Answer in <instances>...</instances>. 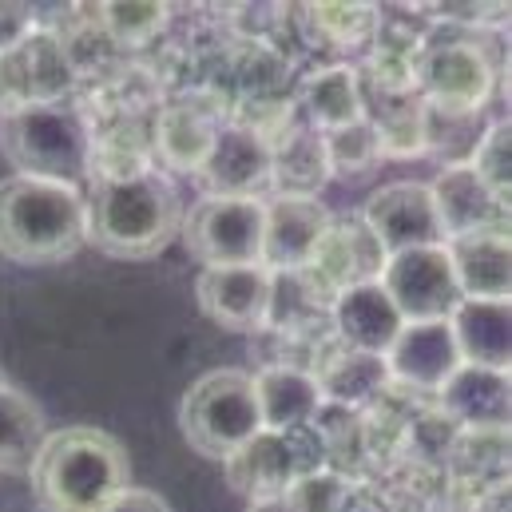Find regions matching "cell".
<instances>
[{"mask_svg": "<svg viewBox=\"0 0 512 512\" xmlns=\"http://www.w3.org/2000/svg\"><path fill=\"white\" fill-rule=\"evenodd\" d=\"M326 159H330V179H366L382 163V143L370 112L358 124H346L338 131H326Z\"/></svg>", "mask_w": 512, "mask_h": 512, "instance_id": "obj_31", "label": "cell"}, {"mask_svg": "<svg viewBox=\"0 0 512 512\" xmlns=\"http://www.w3.org/2000/svg\"><path fill=\"white\" fill-rule=\"evenodd\" d=\"M382 290L401 322H445L461 306V290L445 247H421L385 258Z\"/></svg>", "mask_w": 512, "mask_h": 512, "instance_id": "obj_9", "label": "cell"}, {"mask_svg": "<svg viewBox=\"0 0 512 512\" xmlns=\"http://www.w3.org/2000/svg\"><path fill=\"white\" fill-rule=\"evenodd\" d=\"M441 235L461 239V235H481V231H509V203L493 195L469 163L441 167L437 179L429 183Z\"/></svg>", "mask_w": 512, "mask_h": 512, "instance_id": "obj_17", "label": "cell"}, {"mask_svg": "<svg viewBox=\"0 0 512 512\" xmlns=\"http://www.w3.org/2000/svg\"><path fill=\"white\" fill-rule=\"evenodd\" d=\"M199 179L207 195L262 199L270 191V143L247 124H223Z\"/></svg>", "mask_w": 512, "mask_h": 512, "instance_id": "obj_18", "label": "cell"}, {"mask_svg": "<svg viewBox=\"0 0 512 512\" xmlns=\"http://www.w3.org/2000/svg\"><path fill=\"white\" fill-rule=\"evenodd\" d=\"M441 417L465 433H497L509 425V370L465 366L437 389Z\"/></svg>", "mask_w": 512, "mask_h": 512, "instance_id": "obj_19", "label": "cell"}, {"mask_svg": "<svg viewBox=\"0 0 512 512\" xmlns=\"http://www.w3.org/2000/svg\"><path fill=\"white\" fill-rule=\"evenodd\" d=\"M334 215L322 199H286V195H274L266 199V211H262V266L274 270V274H290V270H302L322 235L330 231Z\"/></svg>", "mask_w": 512, "mask_h": 512, "instance_id": "obj_14", "label": "cell"}, {"mask_svg": "<svg viewBox=\"0 0 512 512\" xmlns=\"http://www.w3.org/2000/svg\"><path fill=\"white\" fill-rule=\"evenodd\" d=\"M330 183V159L322 131L290 128L278 143H270V187L286 199H318V191Z\"/></svg>", "mask_w": 512, "mask_h": 512, "instance_id": "obj_26", "label": "cell"}, {"mask_svg": "<svg viewBox=\"0 0 512 512\" xmlns=\"http://www.w3.org/2000/svg\"><path fill=\"white\" fill-rule=\"evenodd\" d=\"M32 32H36V12H32V4H16V0L0 4V56L16 52Z\"/></svg>", "mask_w": 512, "mask_h": 512, "instance_id": "obj_35", "label": "cell"}, {"mask_svg": "<svg viewBox=\"0 0 512 512\" xmlns=\"http://www.w3.org/2000/svg\"><path fill=\"white\" fill-rule=\"evenodd\" d=\"M76 88V64L68 44L40 28L8 56H0V112L28 104H64Z\"/></svg>", "mask_w": 512, "mask_h": 512, "instance_id": "obj_8", "label": "cell"}, {"mask_svg": "<svg viewBox=\"0 0 512 512\" xmlns=\"http://www.w3.org/2000/svg\"><path fill=\"white\" fill-rule=\"evenodd\" d=\"M298 433H302V429H286V433L262 429V433H255L239 453H231V457L223 461L227 485H231L239 497H247L251 505H255V501H270V497H282L302 473H314V469L302 461Z\"/></svg>", "mask_w": 512, "mask_h": 512, "instance_id": "obj_13", "label": "cell"}, {"mask_svg": "<svg viewBox=\"0 0 512 512\" xmlns=\"http://www.w3.org/2000/svg\"><path fill=\"white\" fill-rule=\"evenodd\" d=\"M469 167L477 171V179L493 191V195H501L505 203H509V191H512V128L509 120H493L485 135H481V143H477V151H473V159H469Z\"/></svg>", "mask_w": 512, "mask_h": 512, "instance_id": "obj_33", "label": "cell"}, {"mask_svg": "<svg viewBox=\"0 0 512 512\" xmlns=\"http://www.w3.org/2000/svg\"><path fill=\"white\" fill-rule=\"evenodd\" d=\"M445 255H449V266H453V278H457L461 298L509 302V286H512L509 231H481V235L445 239Z\"/></svg>", "mask_w": 512, "mask_h": 512, "instance_id": "obj_21", "label": "cell"}, {"mask_svg": "<svg viewBox=\"0 0 512 512\" xmlns=\"http://www.w3.org/2000/svg\"><path fill=\"white\" fill-rule=\"evenodd\" d=\"M262 211L266 199L203 195L191 211H183L179 239L203 266H251L262 262Z\"/></svg>", "mask_w": 512, "mask_h": 512, "instance_id": "obj_7", "label": "cell"}, {"mask_svg": "<svg viewBox=\"0 0 512 512\" xmlns=\"http://www.w3.org/2000/svg\"><path fill=\"white\" fill-rule=\"evenodd\" d=\"M298 108L306 116V128L322 131V135L358 124L366 116V92H362L358 68L330 64L322 72H310L298 88Z\"/></svg>", "mask_w": 512, "mask_h": 512, "instance_id": "obj_25", "label": "cell"}, {"mask_svg": "<svg viewBox=\"0 0 512 512\" xmlns=\"http://www.w3.org/2000/svg\"><path fill=\"white\" fill-rule=\"evenodd\" d=\"M310 374L318 378V389H322L326 401L350 405V409L378 401L385 389L393 385L389 382V370H385V358H378V354H354V350L338 346L334 334L322 342Z\"/></svg>", "mask_w": 512, "mask_h": 512, "instance_id": "obj_24", "label": "cell"}, {"mask_svg": "<svg viewBox=\"0 0 512 512\" xmlns=\"http://www.w3.org/2000/svg\"><path fill=\"white\" fill-rule=\"evenodd\" d=\"M282 497L294 512H338L342 501L350 497V485H346L342 473L314 469V473H302Z\"/></svg>", "mask_w": 512, "mask_h": 512, "instance_id": "obj_34", "label": "cell"}, {"mask_svg": "<svg viewBox=\"0 0 512 512\" xmlns=\"http://www.w3.org/2000/svg\"><path fill=\"white\" fill-rule=\"evenodd\" d=\"M401 326L405 322L393 310L382 282L354 286V290L338 294L334 306H330V334H334L338 346H346L354 354H378V358H385V350L393 346Z\"/></svg>", "mask_w": 512, "mask_h": 512, "instance_id": "obj_20", "label": "cell"}, {"mask_svg": "<svg viewBox=\"0 0 512 512\" xmlns=\"http://www.w3.org/2000/svg\"><path fill=\"white\" fill-rule=\"evenodd\" d=\"M362 223L374 231V239L382 243L385 255H401V251H421V247H445L441 235V219L429 195V183H385L370 195Z\"/></svg>", "mask_w": 512, "mask_h": 512, "instance_id": "obj_12", "label": "cell"}, {"mask_svg": "<svg viewBox=\"0 0 512 512\" xmlns=\"http://www.w3.org/2000/svg\"><path fill=\"white\" fill-rule=\"evenodd\" d=\"M88 207V243L112 258H155L179 239L183 195L167 171L147 167L128 179L92 183L84 195Z\"/></svg>", "mask_w": 512, "mask_h": 512, "instance_id": "obj_1", "label": "cell"}, {"mask_svg": "<svg viewBox=\"0 0 512 512\" xmlns=\"http://www.w3.org/2000/svg\"><path fill=\"white\" fill-rule=\"evenodd\" d=\"M385 258L389 255L374 239V231L362 223V215H346V219L330 223V231L322 235L318 251L302 266V274L334 306L338 294H346L354 286H366V282H378L385 270Z\"/></svg>", "mask_w": 512, "mask_h": 512, "instance_id": "obj_10", "label": "cell"}, {"mask_svg": "<svg viewBox=\"0 0 512 512\" xmlns=\"http://www.w3.org/2000/svg\"><path fill=\"white\" fill-rule=\"evenodd\" d=\"M497 52L489 40H437L417 56V96L445 112H485L497 92Z\"/></svg>", "mask_w": 512, "mask_h": 512, "instance_id": "obj_6", "label": "cell"}, {"mask_svg": "<svg viewBox=\"0 0 512 512\" xmlns=\"http://www.w3.org/2000/svg\"><path fill=\"white\" fill-rule=\"evenodd\" d=\"M374 120V116H370ZM378 143H382V159H409V155H425V100L421 96H397V104H389L382 116L374 120Z\"/></svg>", "mask_w": 512, "mask_h": 512, "instance_id": "obj_32", "label": "cell"}, {"mask_svg": "<svg viewBox=\"0 0 512 512\" xmlns=\"http://www.w3.org/2000/svg\"><path fill=\"white\" fill-rule=\"evenodd\" d=\"M485 128L489 124H481V112H445L425 104V155H437L441 167L469 163Z\"/></svg>", "mask_w": 512, "mask_h": 512, "instance_id": "obj_29", "label": "cell"}, {"mask_svg": "<svg viewBox=\"0 0 512 512\" xmlns=\"http://www.w3.org/2000/svg\"><path fill=\"white\" fill-rule=\"evenodd\" d=\"M179 429L183 441L207 461H227L239 453L255 433H262L255 378L247 370L203 374L179 401Z\"/></svg>", "mask_w": 512, "mask_h": 512, "instance_id": "obj_5", "label": "cell"}, {"mask_svg": "<svg viewBox=\"0 0 512 512\" xmlns=\"http://www.w3.org/2000/svg\"><path fill=\"white\" fill-rule=\"evenodd\" d=\"M199 310L235 334H258L266 330L270 318V298H274V270L262 262L251 266H203L195 278Z\"/></svg>", "mask_w": 512, "mask_h": 512, "instance_id": "obj_11", "label": "cell"}, {"mask_svg": "<svg viewBox=\"0 0 512 512\" xmlns=\"http://www.w3.org/2000/svg\"><path fill=\"white\" fill-rule=\"evenodd\" d=\"M88 247V207L80 187L8 175L0 179V258L52 266Z\"/></svg>", "mask_w": 512, "mask_h": 512, "instance_id": "obj_3", "label": "cell"}, {"mask_svg": "<svg viewBox=\"0 0 512 512\" xmlns=\"http://www.w3.org/2000/svg\"><path fill=\"white\" fill-rule=\"evenodd\" d=\"M0 155L12 175L48 179L64 187L88 183L92 128L72 104H28L0 112Z\"/></svg>", "mask_w": 512, "mask_h": 512, "instance_id": "obj_4", "label": "cell"}, {"mask_svg": "<svg viewBox=\"0 0 512 512\" xmlns=\"http://www.w3.org/2000/svg\"><path fill=\"white\" fill-rule=\"evenodd\" d=\"M247 512H294L286 505V497H270V501H255Z\"/></svg>", "mask_w": 512, "mask_h": 512, "instance_id": "obj_37", "label": "cell"}, {"mask_svg": "<svg viewBox=\"0 0 512 512\" xmlns=\"http://www.w3.org/2000/svg\"><path fill=\"white\" fill-rule=\"evenodd\" d=\"M255 378L258 413H262V429L286 433V429H306L318 421V413L326 409V397L318 389V378L306 366H278L266 362Z\"/></svg>", "mask_w": 512, "mask_h": 512, "instance_id": "obj_22", "label": "cell"}, {"mask_svg": "<svg viewBox=\"0 0 512 512\" xmlns=\"http://www.w3.org/2000/svg\"><path fill=\"white\" fill-rule=\"evenodd\" d=\"M171 20V4L159 0H116V4H96V24L104 36H112L120 48H143L163 36Z\"/></svg>", "mask_w": 512, "mask_h": 512, "instance_id": "obj_30", "label": "cell"}, {"mask_svg": "<svg viewBox=\"0 0 512 512\" xmlns=\"http://www.w3.org/2000/svg\"><path fill=\"white\" fill-rule=\"evenodd\" d=\"M100 512H171V505L151 493V489H124L120 497H112Z\"/></svg>", "mask_w": 512, "mask_h": 512, "instance_id": "obj_36", "label": "cell"}, {"mask_svg": "<svg viewBox=\"0 0 512 512\" xmlns=\"http://www.w3.org/2000/svg\"><path fill=\"white\" fill-rule=\"evenodd\" d=\"M385 370L389 382L417 389V393H437L461 370V354L445 322H405L393 338V346L385 350Z\"/></svg>", "mask_w": 512, "mask_h": 512, "instance_id": "obj_15", "label": "cell"}, {"mask_svg": "<svg viewBox=\"0 0 512 512\" xmlns=\"http://www.w3.org/2000/svg\"><path fill=\"white\" fill-rule=\"evenodd\" d=\"M28 481L40 509L100 512L112 497L131 489L128 449L96 425H68L44 437Z\"/></svg>", "mask_w": 512, "mask_h": 512, "instance_id": "obj_2", "label": "cell"}, {"mask_svg": "<svg viewBox=\"0 0 512 512\" xmlns=\"http://www.w3.org/2000/svg\"><path fill=\"white\" fill-rule=\"evenodd\" d=\"M314 36L330 48H366L382 36V12L374 4H306Z\"/></svg>", "mask_w": 512, "mask_h": 512, "instance_id": "obj_28", "label": "cell"}, {"mask_svg": "<svg viewBox=\"0 0 512 512\" xmlns=\"http://www.w3.org/2000/svg\"><path fill=\"white\" fill-rule=\"evenodd\" d=\"M449 330H453V342H457V354H461L465 366L509 370V358H512L509 302L461 298V306L449 314Z\"/></svg>", "mask_w": 512, "mask_h": 512, "instance_id": "obj_23", "label": "cell"}, {"mask_svg": "<svg viewBox=\"0 0 512 512\" xmlns=\"http://www.w3.org/2000/svg\"><path fill=\"white\" fill-rule=\"evenodd\" d=\"M44 437H48V429H44L40 405L28 393H20L16 385L0 382V473L4 477L28 473Z\"/></svg>", "mask_w": 512, "mask_h": 512, "instance_id": "obj_27", "label": "cell"}, {"mask_svg": "<svg viewBox=\"0 0 512 512\" xmlns=\"http://www.w3.org/2000/svg\"><path fill=\"white\" fill-rule=\"evenodd\" d=\"M219 128L223 124L207 104H195V100L163 104L155 112V120H151V139H147L151 163L167 167L175 175H199L203 163L211 159Z\"/></svg>", "mask_w": 512, "mask_h": 512, "instance_id": "obj_16", "label": "cell"}]
</instances>
